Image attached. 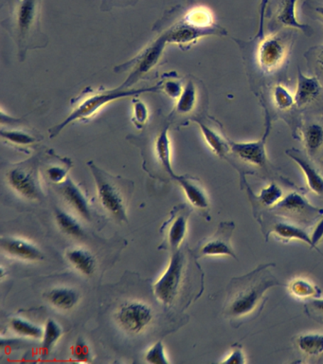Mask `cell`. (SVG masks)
I'll list each match as a JSON object with an SVG mask.
<instances>
[{"label":"cell","mask_w":323,"mask_h":364,"mask_svg":"<svg viewBox=\"0 0 323 364\" xmlns=\"http://www.w3.org/2000/svg\"><path fill=\"white\" fill-rule=\"evenodd\" d=\"M276 264H259L251 272L232 278L226 287L223 316L234 328L259 317L268 300L266 292L283 284L271 272Z\"/></svg>","instance_id":"cell-1"},{"label":"cell","mask_w":323,"mask_h":364,"mask_svg":"<svg viewBox=\"0 0 323 364\" xmlns=\"http://www.w3.org/2000/svg\"><path fill=\"white\" fill-rule=\"evenodd\" d=\"M153 30L167 44L177 45L182 50L204 37L228 36L226 28L215 21L214 13L204 6H174L164 11Z\"/></svg>","instance_id":"cell-2"},{"label":"cell","mask_w":323,"mask_h":364,"mask_svg":"<svg viewBox=\"0 0 323 364\" xmlns=\"http://www.w3.org/2000/svg\"><path fill=\"white\" fill-rule=\"evenodd\" d=\"M9 11L2 26L15 40L19 61L23 62L28 51L48 45L47 36L41 30V0H19Z\"/></svg>","instance_id":"cell-3"},{"label":"cell","mask_w":323,"mask_h":364,"mask_svg":"<svg viewBox=\"0 0 323 364\" xmlns=\"http://www.w3.org/2000/svg\"><path fill=\"white\" fill-rule=\"evenodd\" d=\"M160 82L152 87L126 88L119 85L115 88H86L72 101V111L66 119L50 128V138H55L70 124L75 122H89L97 115L106 105L119 99L131 98L143 93L161 92Z\"/></svg>","instance_id":"cell-4"},{"label":"cell","mask_w":323,"mask_h":364,"mask_svg":"<svg viewBox=\"0 0 323 364\" xmlns=\"http://www.w3.org/2000/svg\"><path fill=\"white\" fill-rule=\"evenodd\" d=\"M94 178L99 202L101 206L116 221H128L127 209L134 183L120 176L111 175L98 167L93 161L87 162Z\"/></svg>","instance_id":"cell-5"},{"label":"cell","mask_w":323,"mask_h":364,"mask_svg":"<svg viewBox=\"0 0 323 364\" xmlns=\"http://www.w3.org/2000/svg\"><path fill=\"white\" fill-rule=\"evenodd\" d=\"M265 212L274 218L300 225L306 229L323 218V209L313 206L297 190L283 196L273 208Z\"/></svg>","instance_id":"cell-6"},{"label":"cell","mask_w":323,"mask_h":364,"mask_svg":"<svg viewBox=\"0 0 323 364\" xmlns=\"http://www.w3.org/2000/svg\"><path fill=\"white\" fill-rule=\"evenodd\" d=\"M5 178L8 186L21 198L30 201L40 200L43 198L38 159L35 156L13 164L7 170Z\"/></svg>","instance_id":"cell-7"},{"label":"cell","mask_w":323,"mask_h":364,"mask_svg":"<svg viewBox=\"0 0 323 364\" xmlns=\"http://www.w3.org/2000/svg\"><path fill=\"white\" fill-rule=\"evenodd\" d=\"M167 45L168 44L163 37L157 36L137 56L116 68V73H128V77L121 85L126 88H131L136 82L146 78L160 65Z\"/></svg>","instance_id":"cell-8"},{"label":"cell","mask_w":323,"mask_h":364,"mask_svg":"<svg viewBox=\"0 0 323 364\" xmlns=\"http://www.w3.org/2000/svg\"><path fill=\"white\" fill-rule=\"evenodd\" d=\"M172 125L168 118L161 116L160 122L149 125L148 131L146 132L144 144L146 145V155L154 159L155 164L160 169L167 173L172 179L177 173L173 170L171 141H170L169 130Z\"/></svg>","instance_id":"cell-9"},{"label":"cell","mask_w":323,"mask_h":364,"mask_svg":"<svg viewBox=\"0 0 323 364\" xmlns=\"http://www.w3.org/2000/svg\"><path fill=\"white\" fill-rule=\"evenodd\" d=\"M293 44L290 31H278L260 40L256 59L265 73H273L285 64Z\"/></svg>","instance_id":"cell-10"},{"label":"cell","mask_w":323,"mask_h":364,"mask_svg":"<svg viewBox=\"0 0 323 364\" xmlns=\"http://www.w3.org/2000/svg\"><path fill=\"white\" fill-rule=\"evenodd\" d=\"M185 257L180 250L172 253L168 267L153 286L155 297L163 306H171L180 294L185 275Z\"/></svg>","instance_id":"cell-11"},{"label":"cell","mask_w":323,"mask_h":364,"mask_svg":"<svg viewBox=\"0 0 323 364\" xmlns=\"http://www.w3.org/2000/svg\"><path fill=\"white\" fill-rule=\"evenodd\" d=\"M200 85L197 79L187 77L183 79V87L177 97L174 109L167 116L172 127H183L186 122H194L201 105Z\"/></svg>","instance_id":"cell-12"},{"label":"cell","mask_w":323,"mask_h":364,"mask_svg":"<svg viewBox=\"0 0 323 364\" xmlns=\"http://www.w3.org/2000/svg\"><path fill=\"white\" fill-rule=\"evenodd\" d=\"M154 310L143 301H132L121 304L115 313L118 326L128 334L138 335L148 328L154 321Z\"/></svg>","instance_id":"cell-13"},{"label":"cell","mask_w":323,"mask_h":364,"mask_svg":"<svg viewBox=\"0 0 323 364\" xmlns=\"http://www.w3.org/2000/svg\"><path fill=\"white\" fill-rule=\"evenodd\" d=\"M235 230L234 221H223L218 225L214 235L200 242L195 253L197 257L204 256H229L238 260L231 245L232 235Z\"/></svg>","instance_id":"cell-14"},{"label":"cell","mask_w":323,"mask_h":364,"mask_svg":"<svg viewBox=\"0 0 323 364\" xmlns=\"http://www.w3.org/2000/svg\"><path fill=\"white\" fill-rule=\"evenodd\" d=\"M270 132V125L265 128L262 138L255 141L234 142L231 141V154L245 162L249 166L266 170L268 168L269 161L266 154V139Z\"/></svg>","instance_id":"cell-15"},{"label":"cell","mask_w":323,"mask_h":364,"mask_svg":"<svg viewBox=\"0 0 323 364\" xmlns=\"http://www.w3.org/2000/svg\"><path fill=\"white\" fill-rule=\"evenodd\" d=\"M191 210L187 206H177L171 213L168 220L164 223L163 232L165 235L167 245L172 252L180 250L181 244L188 232V221Z\"/></svg>","instance_id":"cell-16"},{"label":"cell","mask_w":323,"mask_h":364,"mask_svg":"<svg viewBox=\"0 0 323 364\" xmlns=\"http://www.w3.org/2000/svg\"><path fill=\"white\" fill-rule=\"evenodd\" d=\"M285 153L302 169L309 190L314 195L319 196L320 198H323V173L319 167L314 164L313 159H312L313 158H311L307 153L296 149V148L286 150Z\"/></svg>","instance_id":"cell-17"},{"label":"cell","mask_w":323,"mask_h":364,"mask_svg":"<svg viewBox=\"0 0 323 364\" xmlns=\"http://www.w3.org/2000/svg\"><path fill=\"white\" fill-rule=\"evenodd\" d=\"M0 246L6 255L11 257L23 261L36 262L44 259L43 252L38 245L26 239L16 236H2Z\"/></svg>","instance_id":"cell-18"},{"label":"cell","mask_w":323,"mask_h":364,"mask_svg":"<svg viewBox=\"0 0 323 364\" xmlns=\"http://www.w3.org/2000/svg\"><path fill=\"white\" fill-rule=\"evenodd\" d=\"M1 115L6 117L7 118V128L2 127L0 134H1V138L4 139L7 144L13 145L18 149H26L28 146H33L39 144L41 141L42 136L38 135V134L33 133L30 129L19 127V119L16 118H11L8 115H5L4 111L1 112Z\"/></svg>","instance_id":"cell-19"},{"label":"cell","mask_w":323,"mask_h":364,"mask_svg":"<svg viewBox=\"0 0 323 364\" xmlns=\"http://www.w3.org/2000/svg\"><path fill=\"white\" fill-rule=\"evenodd\" d=\"M174 181L180 184L184 195L192 207L204 213H209L211 205L209 195L199 179L191 175H177Z\"/></svg>","instance_id":"cell-20"},{"label":"cell","mask_w":323,"mask_h":364,"mask_svg":"<svg viewBox=\"0 0 323 364\" xmlns=\"http://www.w3.org/2000/svg\"><path fill=\"white\" fill-rule=\"evenodd\" d=\"M58 189L65 201L77 212L78 215L89 221L92 219V207L86 193L80 185L76 183L72 178H67L61 184H58Z\"/></svg>","instance_id":"cell-21"},{"label":"cell","mask_w":323,"mask_h":364,"mask_svg":"<svg viewBox=\"0 0 323 364\" xmlns=\"http://www.w3.org/2000/svg\"><path fill=\"white\" fill-rule=\"evenodd\" d=\"M297 0H275L273 8V24L283 28H295L310 36V26L302 24L297 18L296 5Z\"/></svg>","instance_id":"cell-22"},{"label":"cell","mask_w":323,"mask_h":364,"mask_svg":"<svg viewBox=\"0 0 323 364\" xmlns=\"http://www.w3.org/2000/svg\"><path fill=\"white\" fill-rule=\"evenodd\" d=\"M246 187L253 209L254 218L265 210H270L283 198V191L276 182H270L266 185L258 195H255L248 185H246Z\"/></svg>","instance_id":"cell-23"},{"label":"cell","mask_w":323,"mask_h":364,"mask_svg":"<svg viewBox=\"0 0 323 364\" xmlns=\"http://www.w3.org/2000/svg\"><path fill=\"white\" fill-rule=\"evenodd\" d=\"M200 128L204 139L215 155L222 159H229L231 154V141L217 130V127H212L203 117H197L194 119Z\"/></svg>","instance_id":"cell-24"},{"label":"cell","mask_w":323,"mask_h":364,"mask_svg":"<svg viewBox=\"0 0 323 364\" xmlns=\"http://www.w3.org/2000/svg\"><path fill=\"white\" fill-rule=\"evenodd\" d=\"M322 85L316 76H307L302 71H297V87L295 91V102L297 107L311 104L322 92Z\"/></svg>","instance_id":"cell-25"},{"label":"cell","mask_w":323,"mask_h":364,"mask_svg":"<svg viewBox=\"0 0 323 364\" xmlns=\"http://www.w3.org/2000/svg\"><path fill=\"white\" fill-rule=\"evenodd\" d=\"M300 141L311 158L316 156L323 148V125L319 122L305 124L300 129Z\"/></svg>","instance_id":"cell-26"},{"label":"cell","mask_w":323,"mask_h":364,"mask_svg":"<svg viewBox=\"0 0 323 364\" xmlns=\"http://www.w3.org/2000/svg\"><path fill=\"white\" fill-rule=\"evenodd\" d=\"M66 257L76 270L84 276H92L95 272L96 260L92 253L83 247L67 250Z\"/></svg>","instance_id":"cell-27"},{"label":"cell","mask_w":323,"mask_h":364,"mask_svg":"<svg viewBox=\"0 0 323 364\" xmlns=\"http://www.w3.org/2000/svg\"><path fill=\"white\" fill-rule=\"evenodd\" d=\"M47 301L55 309L70 310L78 304L80 294L72 287H56L46 293Z\"/></svg>","instance_id":"cell-28"},{"label":"cell","mask_w":323,"mask_h":364,"mask_svg":"<svg viewBox=\"0 0 323 364\" xmlns=\"http://www.w3.org/2000/svg\"><path fill=\"white\" fill-rule=\"evenodd\" d=\"M295 343L297 348L307 357H317L323 353L322 333H308L297 336Z\"/></svg>","instance_id":"cell-29"},{"label":"cell","mask_w":323,"mask_h":364,"mask_svg":"<svg viewBox=\"0 0 323 364\" xmlns=\"http://www.w3.org/2000/svg\"><path fill=\"white\" fill-rule=\"evenodd\" d=\"M289 292L295 298L311 300L322 297V289L317 284L305 278H296L291 280L288 286Z\"/></svg>","instance_id":"cell-30"},{"label":"cell","mask_w":323,"mask_h":364,"mask_svg":"<svg viewBox=\"0 0 323 364\" xmlns=\"http://www.w3.org/2000/svg\"><path fill=\"white\" fill-rule=\"evenodd\" d=\"M55 220L59 229L64 233H66L67 235L76 238L83 237L84 235V229L81 224L72 215L65 212V210L56 209Z\"/></svg>","instance_id":"cell-31"},{"label":"cell","mask_w":323,"mask_h":364,"mask_svg":"<svg viewBox=\"0 0 323 364\" xmlns=\"http://www.w3.org/2000/svg\"><path fill=\"white\" fill-rule=\"evenodd\" d=\"M63 334V328L58 321L53 320V318H49L47 321L43 337H42V351L45 355H48L52 351V349L58 343Z\"/></svg>","instance_id":"cell-32"},{"label":"cell","mask_w":323,"mask_h":364,"mask_svg":"<svg viewBox=\"0 0 323 364\" xmlns=\"http://www.w3.org/2000/svg\"><path fill=\"white\" fill-rule=\"evenodd\" d=\"M10 327L13 331L22 337L42 338L44 328L38 324L23 318H13L10 321Z\"/></svg>","instance_id":"cell-33"},{"label":"cell","mask_w":323,"mask_h":364,"mask_svg":"<svg viewBox=\"0 0 323 364\" xmlns=\"http://www.w3.org/2000/svg\"><path fill=\"white\" fill-rule=\"evenodd\" d=\"M271 94L272 100H273L278 109L288 111L291 109L294 105H296L294 94L285 85L282 84L275 85L272 88Z\"/></svg>","instance_id":"cell-34"},{"label":"cell","mask_w":323,"mask_h":364,"mask_svg":"<svg viewBox=\"0 0 323 364\" xmlns=\"http://www.w3.org/2000/svg\"><path fill=\"white\" fill-rule=\"evenodd\" d=\"M72 162L70 159H61L58 164H50L46 169L48 178L55 184H61L69 176L70 170L72 169Z\"/></svg>","instance_id":"cell-35"},{"label":"cell","mask_w":323,"mask_h":364,"mask_svg":"<svg viewBox=\"0 0 323 364\" xmlns=\"http://www.w3.org/2000/svg\"><path fill=\"white\" fill-rule=\"evenodd\" d=\"M147 363L152 364H169L168 355H167L165 347L163 341H157L154 346L147 350L146 354Z\"/></svg>","instance_id":"cell-36"},{"label":"cell","mask_w":323,"mask_h":364,"mask_svg":"<svg viewBox=\"0 0 323 364\" xmlns=\"http://www.w3.org/2000/svg\"><path fill=\"white\" fill-rule=\"evenodd\" d=\"M305 314L323 326V298L311 299L305 304Z\"/></svg>","instance_id":"cell-37"},{"label":"cell","mask_w":323,"mask_h":364,"mask_svg":"<svg viewBox=\"0 0 323 364\" xmlns=\"http://www.w3.org/2000/svg\"><path fill=\"white\" fill-rule=\"evenodd\" d=\"M161 92H165L167 95L173 99H177L180 95L183 87V80H177L175 77H167L160 81Z\"/></svg>","instance_id":"cell-38"},{"label":"cell","mask_w":323,"mask_h":364,"mask_svg":"<svg viewBox=\"0 0 323 364\" xmlns=\"http://www.w3.org/2000/svg\"><path fill=\"white\" fill-rule=\"evenodd\" d=\"M314 53H307L308 58L310 61H313L314 74L319 82L323 85V46L313 48Z\"/></svg>","instance_id":"cell-39"},{"label":"cell","mask_w":323,"mask_h":364,"mask_svg":"<svg viewBox=\"0 0 323 364\" xmlns=\"http://www.w3.org/2000/svg\"><path fill=\"white\" fill-rule=\"evenodd\" d=\"M133 102H134L133 122H134L136 127L141 129L146 125L147 119H148V110H147L146 105L140 100L134 99Z\"/></svg>","instance_id":"cell-40"},{"label":"cell","mask_w":323,"mask_h":364,"mask_svg":"<svg viewBox=\"0 0 323 364\" xmlns=\"http://www.w3.org/2000/svg\"><path fill=\"white\" fill-rule=\"evenodd\" d=\"M220 363L245 364L246 363V358L242 344L239 343L232 344L231 353L226 355L225 360H221Z\"/></svg>","instance_id":"cell-41"},{"label":"cell","mask_w":323,"mask_h":364,"mask_svg":"<svg viewBox=\"0 0 323 364\" xmlns=\"http://www.w3.org/2000/svg\"><path fill=\"white\" fill-rule=\"evenodd\" d=\"M90 357H92V354H90L89 347L84 343V341L82 340V338H79V340L76 341L75 346H73L72 358H75L76 361L87 363V361L90 360Z\"/></svg>","instance_id":"cell-42"},{"label":"cell","mask_w":323,"mask_h":364,"mask_svg":"<svg viewBox=\"0 0 323 364\" xmlns=\"http://www.w3.org/2000/svg\"><path fill=\"white\" fill-rule=\"evenodd\" d=\"M138 0H102L101 10L109 11L114 8L134 7Z\"/></svg>","instance_id":"cell-43"},{"label":"cell","mask_w":323,"mask_h":364,"mask_svg":"<svg viewBox=\"0 0 323 364\" xmlns=\"http://www.w3.org/2000/svg\"><path fill=\"white\" fill-rule=\"evenodd\" d=\"M269 0H262L260 5V19H259V28L255 38L263 39L265 37V19L266 9H268Z\"/></svg>","instance_id":"cell-44"},{"label":"cell","mask_w":323,"mask_h":364,"mask_svg":"<svg viewBox=\"0 0 323 364\" xmlns=\"http://www.w3.org/2000/svg\"><path fill=\"white\" fill-rule=\"evenodd\" d=\"M305 5H307L312 13L316 14V18L323 24V4L309 0V1L305 2Z\"/></svg>","instance_id":"cell-45"},{"label":"cell","mask_w":323,"mask_h":364,"mask_svg":"<svg viewBox=\"0 0 323 364\" xmlns=\"http://www.w3.org/2000/svg\"><path fill=\"white\" fill-rule=\"evenodd\" d=\"M18 1H19V0H8V5H9V8L12 7V6L16 4Z\"/></svg>","instance_id":"cell-46"}]
</instances>
